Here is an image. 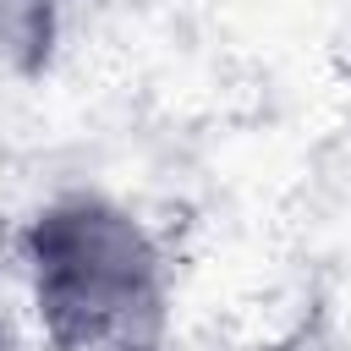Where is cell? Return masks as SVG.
<instances>
[{
    "label": "cell",
    "mask_w": 351,
    "mask_h": 351,
    "mask_svg": "<svg viewBox=\"0 0 351 351\" xmlns=\"http://www.w3.org/2000/svg\"><path fill=\"white\" fill-rule=\"evenodd\" d=\"M27 313L55 351H165L176 269L159 230L121 197L71 186L16 230Z\"/></svg>",
    "instance_id": "6da1fadb"
},
{
    "label": "cell",
    "mask_w": 351,
    "mask_h": 351,
    "mask_svg": "<svg viewBox=\"0 0 351 351\" xmlns=\"http://www.w3.org/2000/svg\"><path fill=\"white\" fill-rule=\"evenodd\" d=\"M60 0H0V82H33L60 44Z\"/></svg>",
    "instance_id": "7a4b0ae2"
},
{
    "label": "cell",
    "mask_w": 351,
    "mask_h": 351,
    "mask_svg": "<svg viewBox=\"0 0 351 351\" xmlns=\"http://www.w3.org/2000/svg\"><path fill=\"white\" fill-rule=\"evenodd\" d=\"M0 351H22V335H16V313H11V302H5V291H0Z\"/></svg>",
    "instance_id": "3957f363"
},
{
    "label": "cell",
    "mask_w": 351,
    "mask_h": 351,
    "mask_svg": "<svg viewBox=\"0 0 351 351\" xmlns=\"http://www.w3.org/2000/svg\"><path fill=\"white\" fill-rule=\"evenodd\" d=\"M247 351H296V346H247Z\"/></svg>",
    "instance_id": "277c9868"
}]
</instances>
